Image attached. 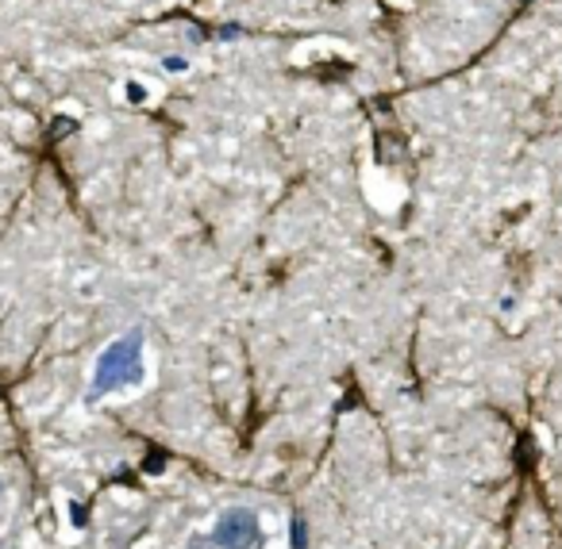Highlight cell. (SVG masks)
I'll use <instances>...</instances> for the list:
<instances>
[{"label": "cell", "mask_w": 562, "mask_h": 549, "mask_svg": "<svg viewBox=\"0 0 562 549\" xmlns=\"http://www.w3.org/2000/svg\"><path fill=\"white\" fill-rule=\"evenodd\" d=\"M135 380H143V331H127L124 339H116L104 350L101 362H97L89 396L97 400V396L120 392V388L135 385Z\"/></svg>", "instance_id": "obj_1"}, {"label": "cell", "mask_w": 562, "mask_h": 549, "mask_svg": "<svg viewBox=\"0 0 562 549\" xmlns=\"http://www.w3.org/2000/svg\"><path fill=\"white\" fill-rule=\"evenodd\" d=\"M220 549H255L258 541V518L243 507H232L216 518V530H212Z\"/></svg>", "instance_id": "obj_2"}, {"label": "cell", "mask_w": 562, "mask_h": 549, "mask_svg": "<svg viewBox=\"0 0 562 549\" xmlns=\"http://www.w3.org/2000/svg\"><path fill=\"white\" fill-rule=\"evenodd\" d=\"M124 96H127L132 104H143V101H147V89H143L139 81H127V85H124Z\"/></svg>", "instance_id": "obj_3"}, {"label": "cell", "mask_w": 562, "mask_h": 549, "mask_svg": "<svg viewBox=\"0 0 562 549\" xmlns=\"http://www.w3.org/2000/svg\"><path fill=\"white\" fill-rule=\"evenodd\" d=\"M162 70L166 73H181V70H189V62L181 55H170V58H162Z\"/></svg>", "instance_id": "obj_4"}]
</instances>
